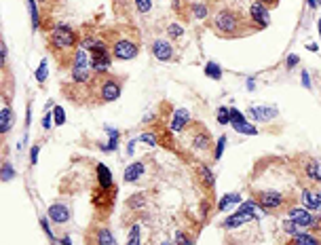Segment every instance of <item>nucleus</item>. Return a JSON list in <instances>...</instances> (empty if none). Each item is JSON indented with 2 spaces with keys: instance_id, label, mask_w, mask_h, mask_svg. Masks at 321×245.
<instances>
[{
  "instance_id": "nucleus-29",
  "label": "nucleus",
  "mask_w": 321,
  "mask_h": 245,
  "mask_svg": "<svg viewBox=\"0 0 321 245\" xmlns=\"http://www.w3.org/2000/svg\"><path fill=\"white\" fill-rule=\"evenodd\" d=\"M283 231H285L287 235H298V233H307V231H302V228H300L298 224H296L294 220H290V218H287L285 222H283Z\"/></svg>"
},
{
  "instance_id": "nucleus-18",
  "label": "nucleus",
  "mask_w": 321,
  "mask_h": 245,
  "mask_svg": "<svg viewBox=\"0 0 321 245\" xmlns=\"http://www.w3.org/2000/svg\"><path fill=\"white\" fill-rule=\"evenodd\" d=\"M144 169H146V167H144V163H142V161H135V163H131L129 167L125 169V175H123V180H125L127 184H133V182H138L140 177L144 175Z\"/></svg>"
},
{
  "instance_id": "nucleus-48",
  "label": "nucleus",
  "mask_w": 321,
  "mask_h": 245,
  "mask_svg": "<svg viewBox=\"0 0 321 245\" xmlns=\"http://www.w3.org/2000/svg\"><path fill=\"white\" fill-rule=\"evenodd\" d=\"M59 241H62V245H72V241H70V237H62V239H59Z\"/></svg>"
},
{
  "instance_id": "nucleus-1",
  "label": "nucleus",
  "mask_w": 321,
  "mask_h": 245,
  "mask_svg": "<svg viewBox=\"0 0 321 245\" xmlns=\"http://www.w3.org/2000/svg\"><path fill=\"white\" fill-rule=\"evenodd\" d=\"M209 25L220 38H243L251 32H258V28L251 21V17L235 6L218 8V11L211 15Z\"/></svg>"
},
{
  "instance_id": "nucleus-8",
  "label": "nucleus",
  "mask_w": 321,
  "mask_h": 245,
  "mask_svg": "<svg viewBox=\"0 0 321 245\" xmlns=\"http://www.w3.org/2000/svg\"><path fill=\"white\" fill-rule=\"evenodd\" d=\"M190 146L197 152H209L211 146H214V142H211V138H209V131L203 125H194L192 127V142H190Z\"/></svg>"
},
{
  "instance_id": "nucleus-40",
  "label": "nucleus",
  "mask_w": 321,
  "mask_h": 245,
  "mask_svg": "<svg viewBox=\"0 0 321 245\" xmlns=\"http://www.w3.org/2000/svg\"><path fill=\"white\" fill-rule=\"evenodd\" d=\"M140 140L150 144V146H157V135L155 133H144V135H140Z\"/></svg>"
},
{
  "instance_id": "nucleus-41",
  "label": "nucleus",
  "mask_w": 321,
  "mask_h": 245,
  "mask_svg": "<svg viewBox=\"0 0 321 245\" xmlns=\"http://www.w3.org/2000/svg\"><path fill=\"white\" fill-rule=\"evenodd\" d=\"M38 146H32V150H30V163L32 165H36V161H38Z\"/></svg>"
},
{
  "instance_id": "nucleus-38",
  "label": "nucleus",
  "mask_w": 321,
  "mask_h": 245,
  "mask_svg": "<svg viewBox=\"0 0 321 245\" xmlns=\"http://www.w3.org/2000/svg\"><path fill=\"white\" fill-rule=\"evenodd\" d=\"M175 245H192V241H190V237L188 235H184L182 231L180 233H175V241H173Z\"/></svg>"
},
{
  "instance_id": "nucleus-15",
  "label": "nucleus",
  "mask_w": 321,
  "mask_h": 245,
  "mask_svg": "<svg viewBox=\"0 0 321 245\" xmlns=\"http://www.w3.org/2000/svg\"><path fill=\"white\" fill-rule=\"evenodd\" d=\"M285 245H321V239L317 233H298V235H292L290 241H287Z\"/></svg>"
},
{
  "instance_id": "nucleus-14",
  "label": "nucleus",
  "mask_w": 321,
  "mask_h": 245,
  "mask_svg": "<svg viewBox=\"0 0 321 245\" xmlns=\"http://www.w3.org/2000/svg\"><path fill=\"white\" fill-rule=\"evenodd\" d=\"M251 220H256V214H251V211H239L237 209V214L228 216L224 222H222V228H226V231H231V228H237V226H243L251 222Z\"/></svg>"
},
{
  "instance_id": "nucleus-54",
  "label": "nucleus",
  "mask_w": 321,
  "mask_h": 245,
  "mask_svg": "<svg viewBox=\"0 0 321 245\" xmlns=\"http://www.w3.org/2000/svg\"><path fill=\"white\" fill-rule=\"evenodd\" d=\"M319 2H321V0H319Z\"/></svg>"
},
{
  "instance_id": "nucleus-12",
  "label": "nucleus",
  "mask_w": 321,
  "mask_h": 245,
  "mask_svg": "<svg viewBox=\"0 0 321 245\" xmlns=\"http://www.w3.org/2000/svg\"><path fill=\"white\" fill-rule=\"evenodd\" d=\"M47 216H49L51 222H55V224H66L68 220L72 218V211H70V207H68L66 203H53V205L49 207Z\"/></svg>"
},
{
  "instance_id": "nucleus-42",
  "label": "nucleus",
  "mask_w": 321,
  "mask_h": 245,
  "mask_svg": "<svg viewBox=\"0 0 321 245\" xmlns=\"http://www.w3.org/2000/svg\"><path fill=\"white\" fill-rule=\"evenodd\" d=\"M296 64H298V55H290V57L285 59V66H287V68H294Z\"/></svg>"
},
{
  "instance_id": "nucleus-44",
  "label": "nucleus",
  "mask_w": 321,
  "mask_h": 245,
  "mask_svg": "<svg viewBox=\"0 0 321 245\" xmlns=\"http://www.w3.org/2000/svg\"><path fill=\"white\" fill-rule=\"evenodd\" d=\"M51 123H53V121H51V114L47 112L45 118H42V129H51Z\"/></svg>"
},
{
  "instance_id": "nucleus-36",
  "label": "nucleus",
  "mask_w": 321,
  "mask_h": 245,
  "mask_svg": "<svg viewBox=\"0 0 321 245\" xmlns=\"http://www.w3.org/2000/svg\"><path fill=\"white\" fill-rule=\"evenodd\" d=\"M167 32H169V38H173V40H175V38H182V34H184V30H182L177 23H171V25H169Z\"/></svg>"
},
{
  "instance_id": "nucleus-47",
  "label": "nucleus",
  "mask_w": 321,
  "mask_h": 245,
  "mask_svg": "<svg viewBox=\"0 0 321 245\" xmlns=\"http://www.w3.org/2000/svg\"><path fill=\"white\" fill-rule=\"evenodd\" d=\"M315 194V203H317V209L321 211V192H313Z\"/></svg>"
},
{
  "instance_id": "nucleus-28",
  "label": "nucleus",
  "mask_w": 321,
  "mask_h": 245,
  "mask_svg": "<svg viewBox=\"0 0 321 245\" xmlns=\"http://www.w3.org/2000/svg\"><path fill=\"white\" fill-rule=\"evenodd\" d=\"M218 123L220 125H231V108H226V106L218 108Z\"/></svg>"
},
{
  "instance_id": "nucleus-46",
  "label": "nucleus",
  "mask_w": 321,
  "mask_h": 245,
  "mask_svg": "<svg viewBox=\"0 0 321 245\" xmlns=\"http://www.w3.org/2000/svg\"><path fill=\"white\" fill-rule=\"evenodd\" d=\"M133 150H135V140H131V142H129V146H127V155L131 157V155H133Z\"/></svg>"
},
{
  "instance_id": "nucleus-53",
  "label": "nucleus",
  "mask_w": 321,
  "mask_h": 245,
  "mask_svg": "<svg viewBox=\"0 0 321 245\" xmlns=\"http://www.w3.org/2000/svg\"><path fill=\"white\" fill-rule=\"evenodd\" d=\"M319 239H321V231H319Z\"/></svg>"
},
{
  "instance_id": "nucleus-34",
  "label": "nucleus",
  "mask_w": 321,
  "mask_h": 245,
  "mask_svg": "<svg viewBox=\"0 0 321 245\" xmlns=\"http://www.w3.org/2000/svg\"><path fill=\"white\" fill-rule=\"evenodd\" d=\"M40 226H42V231L47 233L49 241H51V243H57V241H55V235H53V231H51V226H49V218H40Z\"/></svg>"
},
{
  "instance_id": "nucleus-37",
  "label": "nucleus",
  "mask_w": 321,
  "mask_h": 245,
  "mask_svg": "<svg viewBox=\"0 0 321 245\" xmlns=\"http://www.w3.org/2000/svg\"><path fill=\"white\" fill-rule=\"evenodd\" d=\"M133 2H135V8H138L140 13H148L150 8H152V2H150V0H133Z\"/></svg>"
},
{
  "instance_id": "nucleus-13",
  "label": "nucleus",
  "mask_w": 321,
  "mask_h": 245,
  "mask_svg": "<svg viewBox=\"0 0 321 245\" xmlns=\"http://www.w3.org/2000/svg\"><path fill=\"white\" fill-rule=\"evenodd\" d=\"M152 55H155L159 62H169V59H173L171 42L165 40V38H157L155 42H152Z\"/></svg>"
},
{
  "instance_id": "nucleus-20",
  "label": "nucleus",
  "mask_w": 321,
  "mask_h": 245,
  "mask_svg": "<svg viewBox=\"0 0 321 245\" xmlns=\"http://www.w3.org/2000/svg\"><path fill=\"white\" fill-rule=\"evenodd\" d=\"M108 55L110 53L91 57V70L95 72V74H108V70H110V57Z\"/></svg>"
},
{
  "instance_id": "nucleus-26",
  "label": "nucleus",
  "mask_w": 321,
  "mask_h": 245,
  "mask_svg": "<svg viewBox=\"0 0 321 245\" xmlns=\"http://www.w3.org/2000/svg\"><path fill=\"white\" fill-rule=\"evenodd\" d=\"M13 177H15V169H13V165L8 163V161H4L2 169H0V180H2V182H11Z\"/></svg>"
},
{
  "instance_id": "nucleus-33",
  "label": "nucleus",
  "mask_w": 321,
  "mask_h": 245,
  "mask_svg": "<svg viewBox=\"0 0 321 245\" xmlns=\"http://www.w3.org/2000/svg\"><path fill=\"white\" fill-rule=\"evenodd\" d=\"M53 123L55 125H64L66 123V112L62 106H53Z\"/></svg>"
},
{
  "instance_id": "nucleus-16",
  "label": "nucleus",
  "mask_w": 321,
  "mask_h": 245,
  "mask_svg": "<svg viewBox=\"0 0 321 245\" xmlns=\"http://www.w3.org/2000/svg\"><path fill=\"white\" fill-rule=\"evenodd\" d=\"M190 123V112L186 108H180V110H175L173 112V118H171V123H169V129L171 131H184L186 127H188Z\"/></svg>"
},
{
  "instance_id": "nucleus-21",
  "label": "nucleus",
  "mask_w": 321,
  "mask_h": 245,
  "mask_svg": "<svg viewBox=\"0 0 321 245\" xmlns=\"http://www.w3.org/2000/svg\"><path fill=\"white\" fill-rule=\"evenodd\" d=\"M97 182L101 186V190H110V188H112V173H110V169L104 163L97 165Z\"/></svg>"
},
{
  "instance_id": "nucleus-32",
  "label": "nucleus",
  "mask_w": 321,
  "mask_h": 245,
  "mask_svg": "<svg viewBox=\"0 0 321 245\" xmlns=\"http://www.w3.org/2000/svg\"><path fill=\"white\" fill-rule=\"evenodd\" d=\"M226 135H222V138H220L218 140V144H216V150H214V159L216 161H220V159H222V155H224V148H226Z\"/></svg>"
},
{
  "instance_id": "nucleus-6",
  "label": "nucleus",
  "mask_w": 321,
  "mask_h": 245,
  "mask_svg": "<svg viewBox=\"0 0 321 245\" xmlns=\"http://www.w3.org/2000/svg\"><path fill=\"white\" fill-rule=\"evenodd\" d=\"M287 218L294 220V222L298 224L302 231H311V233H319L321 231V216H315L307 207L294 205L290 211H287Z\"/></svg>"
},
{
  "instance_id": "nucleus-50",
  "label": "nucleus",
  "mask_w": 321,
  "mask_h": 245,
  "mask_svg": "<svg viewBox=\"0 0 321 245\" xmlns=\"http://www.w3.org/2000/svg\"><path fill=\"white\" fill-rule=\"evenodd\" d=\"M307 2H309V6H311V8H315V6H317V0H307Z\"/></svg>"
},
{
  "instance_id": "nucleus-51",
  "label": "nucleus",
  "mask_w": 321,
  "mask_h": 245,
  "mask_svg": "<svg viewBox=\"0 0 321 245\" xmlns=\"http://www.w3.org/2000/svg\"><path fill=\"white\" fill-rule=\"evenodd\" d=\"M160 245H175V243H173V241H163Z\"/></svg>"
},
{
  "instance_id": "nucleus-30",
  "label": "nucleus",
  "mask_w": 321,
  "mask_h": 245,
  "mask_svg": "<svg viewBox=\"0 0 321 245\" xmlns=\"http://www.w3.org/2000/svg\"><path fill=\"white\" fill-rule=\"evenodd\" d=\"M47 76H49V62H47V59H42L40 66H38V70H36V81L38 82H45Z\"/></svg>"
},
{
  "instance_id": "nucleus-10",
  "label": "nucleus",
  "mask_w": 321,
  "mask_h": 245,
  "mask_svg": "<svg viewBox=\"0 0 321 245\" xmlns=\"http://www.w3.org/2000/svg\"><path fill=\"white\" fill-rule=\"evenodd\" d=\"M231 125H233V129H235L237 133H243V135H256V133H258L256 125L245 121V116H243L237 108H231Z\"/></svg>"
},
{
  "instance_id": "nucleus-39",
  "label": "nucleus",
  "mask_w": 321,
  "mask_h": 245,
  "mask_svg": "<svg viewBox=\"0 0 321 245\" xmlns=\"http://www.w3.org/2000/svg\"><path fill=\"white\" fill-rule=\"evenodd\" d=\"M256 207H258V203L251 199V201H245V203H241L239 211H251V214H256Z\"/></svg>"
},
{
  "instance_id": "nucleus-4",
  "label": "nucleus",
  "mask_w": 321,
  "mask_h": 245,
  "mask_svg": "<svg viewBox=\"0 0 321 245\" xmlns=\"http://www.w3.org/2000/svg\"><path fill=\"white\" fill-rule=\"evenodd\" d=\"M251 199L258 203V207L266 214H273L279 216L283 211H290L296 201L292 194H285V192H279V190H251Z\"/></svg>"
},
{
  "instance_id": "nucleus-7",
  "label": "nucleus",
  "mask_w": 321,
  "mask_h": 245,
  "mask_svg": "<svg viewBox=\"0 0 321 245\" xmlns=\"http://www.w3.org/2000/svg\"><path fill=\"white\" fill-rule=\"evenodd\" d=\"M84 245H118V241L114 239V235L108 226L93 224L84 233Z\"/></svg>"
},
{
  "instance_id": "nucleus-22",
  "label": "nucleus",
  "mask_w": 321,
  "mask_h": 245,
  "mask_svg": "<svg viewBox=\"0 0 321 245\" xmlns=\"http://www.w3.org/2000/svg\"><path fill=\"white\" fill-rule=\"evenodd\" d=\"M11 127H13V110L8 106H4L2 112H0V133L6 135L8 131H11Z\"/></svg>"
},
{
  "instance_id": "nucleus-27",
  "label": "nucleus",
  "mask_w": 321,
  "mask_h": 245,
  "mask_svg": "<svg viewBox=\"0 0 321 245\" xmlns=\"http://www.w3.org/2000/svg\"><path fill=\"white\" fill-rule=\"evenodd\" d=\"M190 11H192V15L197 17V19H205L207 17V4L194 2V4H190Z\"/></svg>"
},
{
  "instance_id": "nucleus-25",
  "label": "nucleus",
  "mask_w": 321,
  "mask_h": 245,
  "mask_svg": "<svg viewBox=\"0 0 321 245\" xmlns=\"http://www.w3.org/2000/svg\"><path fill=\"white\" fill-rule=\"evenodd\" d=\"M28 2V8H30V17H32V28L36 30L40 28V13H38V2L36 0H25Z\"/></svg>"
},
{
  "instance_id": "nucleus-35",
  "label": "nucleus",
  "mask_w": 321,
  "mask_h": 245,
  "mask_svg": "<svg viewBox=\"0 0 321 245\" xmlns=\"http://www.w3.org/2000/svg\"><path fill=\"white\" fill-rule=\"evenodd\" d=\"M144 194H138V197H131L129 201H127V207L129 209H140V205H144Z\"/></svg>"
},
{
  "instance_id": "nucleus-19",
  "label": "nucleus",
  "mask_w": 321,
  "mask_h": 245,
  "mask_svg": "<svg viewBox=\"0 0 321 245\" xmlns=\"http://www.w3.org/2000/svg\"><path fill=\"white\" fill-rule=\"evenodd\" d=\"M197 173H199V182L203 184V188L214 190V184H216V175H214V171H211L207 165H199Z\"/></svg>"
},
{
  "instance_id": "nucleus-45",
  "label": "nucleus",
  "mask_w": 321,
  "mask_h": 245,
  "mask_svg": "<svg viewBox=\"0 0 321 245\" xmlns=\"http://www.w3.org/2000/svg\"><path fill=\"white\" fill-rule=\"evenodd\" d=\"M256 2H260V4H264L266 8H268V6L273 8V6H277V2H279V0H256Z\"/></svg>"
},
{
  "instance_id": "nucleus-11",
  "label": "nucleus",
  "mask_w": 321,
  "mask_h": 245,
  "mask_svg": "<svg viewBox=\"0 0 321 245\" xmlns=\"http://www.w3.org/2000/svg\"><path fill=\"white\" fill-rule=\"evenodd\" d=\"M249 17H251V21H253V25H256L258 30H264L266 25L270 23V15L266 11V6L256 2V0L249 4Z\"/></svg>"
},
{
  "instance_id": "nucleus-52",
  "label": "nucleus",
  "mask_w": 321,
  "mask_h": 245,
  "mask_svg": "<svg viewBox=\"0 0 321 245\" xmlns=\"http://www.w3.org/2000/svg\"><path fill=\"white\" fill-rule=\"evenodd\" d=\"M317 30H319V36H321V19H319V23H317Z\"/></svg>"
},
{
  "instance_id": "nucleus-43",
  "label": "nucleus",
  "mask_w": 321,
  "mask_h": 245,
  "mask_svg": "<svg viewBox=\"0 0 321 245\" xmlns=\"http://www.w3.org/2000/svg\"><path fill=\"white\" fill-rule=\"evenodd\" d=\"M302 84H304V89H311V76H309V72H302Z\"/></svg>"
},
{
  "instance_id": "nucleus-17",
  "label": "nucleus",
  "mask_w": 321,
  "mask_h": 245,
  "mask_svg": "<svg viewBox=\"0 0 321 245\" xmlns=\"http://www.w3.org/2000/svg\"><path fill=\"white\" fill-rule=\"evenodd\" d=\"M249 116L256 123H262V121H268V118L277 116V110L270 108V106H251L249 108Z\"/></svg>"
},
{
  "instance_id": "nucleus-3",
  "label": "nucleus",
  "mask_w": 321,
  "mask_h": 245,
  "mask_svg": "<svg viewBox=\"0 0 321 245\" xmlns=\"http://www.w3.org/2000/svg\"><path fill=\"white\" fill-rule=\"evenodd\" d=\"M104 40L110 49V55L121 59V62L138 57V53H140V36H138V32H133L131 28H121V32H118L116 36L104 38Z\"/></svg>"
},
{
  "instance_id": "nucleus-9",
  "label": "nucleus",
  "mask_w": 321,
  "mask_h": 245,
  "mask_svg": "<svg viewBox=\"0 0 321 245\" xmlns=\"http://www.w3.org/2000/svg\"><path fill=\"white\" fill-rule=\"evenodd\" d=\"M302 177L304 182H309L311 186L321 184V163L315 159H304L302 161Z\"/></svg>"
},
{
  "instance_id": "nucleus-2",
  "label": "nucleus",
  "mask_w": 321,
  "mask_h": 245,
  "mask_svg": "<svg viewBox=\"0 0 321 245\" xmlns=\"http://www.w3.org/2000/svg\"><path fill=\"white\" fill-rule=\"evenodd\" d=\"M79 34H76L68 23H57L51 28V32L47 34V45L51 49L53 57L59 62V66H72L74 55H76V47H79Z\"/></svg>"
},
{
  "instance_id": "nucleus-5",
  "label": "nucleus",
  "mask_w": 321,
  "mask_h": 245,
  "mask_svg": "<svg viewBox=\"0 0 321 245\" xmlns=\"http://www.w3.org/2000/svg\"><path fill=\"white\" fill-rule=\"evenodd\" d=\"M123 93V81L116 79L112 74H97V79L93 81V99L95 104H108L121 97Z\"/></svg>"
},
{
  "instance_id": "nucleus-31",
  "label": "nucleus",
  "mask_w": 321,
  "mask_h": 245,
  "mask_svg": "<svg viewBox=\"0 0 321 245\" xmlns=\"http://www.w3.org/2000/svg\"><path fill=\"white\" fill-rule=\"evenodd\" d=\"M127 245H142L140 241V224H133L129 231V239H127Z\"/></svg>"
},
{
  "instance_id": "nucleus-24",
  "label": "nucleus",
  "mask_w": 321,
  "mask_h": 245,
  "mask_svg": "<svg viewBox=\"0 0 321 245\" xmlns=\"http://www.w3.org/2000/svg\"><path fill=\"white\" fill-rule=\"evenodd\" d=\"M203 72H205L207 79H214V81L222 79V68H220L216 62H207L205 64V70H203Z\"/></svg>"
},
{
  "instance_id": "nucleus-49",
  "label": "nucleus",
  "mask_w": 321,
  "mask_h": 245,
  "mask_svg": "<svg viewBox=\"0 0 321 245\" xmlns=\"http://www.w3.org/2000/svg\"><path fill=\"white\" fill-rule=\"evenodd\" d=\"M247 89H249V91H253V89H256V82H253L251 79H247Z\"/></svg>"
},
{
  "instance_id": "nucleus-23",
  "label": "nucleus",
  "mask_w": 321,
  "mask_h": 245,
  "mask_svg": "<svg viewBox=\"0 0 321 245\" xmlns=\"http://www.w3.org/2000/svg\"><path fill=\"white\" fill-rule=\"evenodd\" d=\"M237 203H241V194L239 192L224 194V197L220 199V203H218V209L220 211H226V209H231V205H237Z\"/></svg>"
}]
</instances>
